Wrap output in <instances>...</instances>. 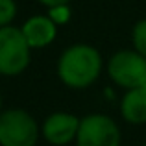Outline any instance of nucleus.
Here are the masks:
<instances>
[{"mask_svg":"<svg viewBox=\"0 0 146 146\" xmlns=\"http://www.w3.org/2000/svg\"><path fill=\"white\" fill-rule=\"evenodd\" d=\"M102 72V57L89 44H74L61 54L57 61V76L67 87L85 89Z\"/></svg>","mask_w":146,"mask_h":146,"instance_id":"obj_1","label":"nucleus"},{"mask_svg":"<svg viewBox=\"0 0 146 146\" xmlns=\"http://www.w3.org/2000/svg\"><path fill=\"white\" fill-rule=\"evenodd\" d=\"M30 44L21 28L0 26V74L17 76L30 65Z\"/></svg>","mask_w":146,"mask_h":146,"instance_id":"obj_2","label":"nucleus"},{"mask_svg":"<svg viewBox=\"0 0 146 146\" xmlns=\"http://www.w3.org/2000/svg\"><path fill=\"white\" fill-rule=\"evenodd\" d=\"M37 122L28 111L9 109L0 113V146H35Z\"/></svg>","mask_w":146,"mask_h":146,"instance_id":"obj_3","label":"nucleus"},{"mask_svg":"<svg viewBox=\"0 0 146 146\" xmlns=\"http://www.w3.org/2000/svg\"><path fill=\"white\" fill-rule=\"evenodd\" d=\"M107 74L124 89L146 87V57L137 50H120L109 57Z\"/></svg>","mask_w":146,"mask_h":146,"instance_id":"obj_4","label":"nucleus"},{"mask_svg":"<svg viewBox=\"0 0 146 146\" xmlns=\"http://www.w3.org/2000/svg\"><path fill=\"white\" fill-rule=\"evenodd\" d=\"M78 146H120V129L117 122L107 115L93 113L80 120Z\"/></svg>","mask_w":146,"mask_h":146,"instance_id":"obj_5","label":"nucleus"},{"mask_svg":"<svg viewBox=\"0 0 146 146\" xmlns=\"http://www.w3.org/2000/svg\"><path fill=\"white\" fill-rule=\"evenodd\" d=\"M80 120L70 113H52L43 124V135L50 144L63 146L76 139Z\"/></svg>","mask_w":146,"mask_h":146,"instance_id":"obj_6","label":"nucleus"},{"mask_svg":"<svg viewBox=\"0 0 146 146\" xmlns=\"http://www.w3.org/2000/svg\"><path fill=\"white\" fill-rule=\"evenodd\" d=\"M22 35H24L26 43L30 48H43L48 46L54 39H56V22L52 19L44 17V15H35V17L28 19L22 26Z\"/></svg>","mask_w":146,"mask_h":146,"instance_id":"obj_7","label":"nucleus"},{"mask_svg":"<svg viewBox=\"0 0 146 146\" xmlns=\"http://www.w3.org/2000/svg\"><path fill=\"white\" fill-rule=\"evenodd\" d=\"M120 113L129 124H144L146 122V87L128 89L120 102Z\"/></svg>","mask_w":146,"mask_h":146,"instance_id":"obj_8","label":"nucleus"},{"mask_svg":"<svg viewBox=\"0 0 146 146\" xmlns=\"http://www.w3.org/2000/svg\"><path fill=\"white\" fill-rule=\"evenodd\" d=\"M133 46L141 56L146 57V19L139 21L133 28Z\"/></svg>","mask_w":146,"mask_h":146,"instance_id":"obj_9","label":"nucleus"},{"mask_svg":"<svg viewBox=\"0 0 146 146\" xmlns=\"http://www.w3.org/2000/svg\"><path fill=\"white\" fill-rule=\"evenodd\" d=\"M17 15L15 0H0V26H7Z\"/></svg>","mask_w":146,"mask_h":146,"instance_id":"obj_10","label":"nucleus"},{"mask_svg":"<svg viewBox=\"0 0 146 146\" xmlns=\"http://www.w3.org/2000/svg\"><path fill=\"white\" fill-rule=\"evenodd\" d=\"M37 2L44 4V6H48V7H59V6H67L70 0H37Z\"/></svg>","mask_w":146,"mask_h":146,"instance_id":"obj_11","label":"nucleus"},{"mask_svg":"<svg viewBox=\"0 0 146 146\" xmlns=\"http://www.w3.org/2000/svg\"><path fill=\"white\" fill-rule=\"evenodd\" d=\"M0 107H2V96H0Z\"/></svg>","mask_w":146,"mask_h":146,"instance_id":"obj_12","label":"nucleus"},{"mask_svg":"<svg viewBox=\"0 0 146 146\" xmlns=\"http://www.w3.org/2000/svg\"><path fill=\"white\" fill-rule=\"evenodd\" d=\"M144 146H146V144H144Z\"/></svg>","mask_w":146,"mask_h":146,"instance_id":"obj_13","label":"nucleus"}]
</instances>
